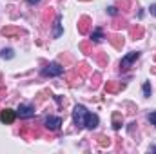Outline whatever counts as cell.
Masks as SVG:
<instances>
[{
  "label": "cell",
  "mask_w": 156,
  "mask_h": 154,
  "mask_svg": "<svg viewBox=\"0 0 156 154\" xmlns=\"http://www.w3.org/2000/svg\"><path fill=\"white\" fill-rule=\"evenodd\" d=\"M80 49H82L83 53H87V54H93V51H91V45H89L87 42H83V44L80 45Z\"/></svg>",
  "instance_id": "21"
},
{
  "label": "cell",
  "mask_w": 156,
  "mask_h": 154,
  "mask_svg": "<svg viewBox=\"0 0 156 154\" xmlns=\"http://www.w3.org/2000/svg\"><path fill=\"white\" fill-rule=\"evenodd\" d=\"M116 7L123 9V11H129V7H131V2H129V0H116Z\"/></svg>",
  "instance_id": "16"
},
{
  "label": "cell",
  "mask_w": 156,
  "mask_h": 154,
  "mask_svg": "<svg viewBox=\"0 0 156 154\" xmlns=\"http://www.w3.org/2000/svg\"><path fill=\"white\" fill-rule=\"evenodd\" d=\"M142 37H144V27L142 26H133L131 27V38L138 40V38H142Z\"/></svg>",
  "instance_id": "11"
},
{
  "label": "cell",
  "mask_w": 156,
  "mask_h": 154,
  "mask_svg": "<svg viewBox=\"0 0 156 154\" xmlns=\"http://www.w3.org/2000/svg\"><path fill=\"white\" fill-rule=\"evenodd\" d=\"M89 29H91V18L89 16H82L78 20V33L80 35H87Z\"/></svg>",
  "instance_id": "5"
},
{
  "label": "cell",
  "mask_w": 156,
  "mask_h": 154,
  "mask_svg": "<svg viewBox=\"0 0 156 154\" xmlns=\"http://www.w3.org/2000/svg\"><path fill=\"white\" fill-rule=\"evenodd\" d=\"M122 123H123V116H122V113H113V127H115V129H120Z\"/></svg>",
  "instance_id": "12"
},
{
  "label": "cell",
  "mask_w": 156,
  "mask_h": 154,
  "mask_svg": "<svg viewBox=\"0 0 156 154\" xmlns=\"http://www.w3.org/2000/svg\"><path fill=\"white\" fill-rule=\"evenodd\" d=\"M16 113L20 118H31V116H35V107L33 105H20Z\"/></svg>",
  "instance_id": "7"
},
{
  "label": "cell",
  "mask_w": 156,
  "mask_h": 154,
  "mask_svg": "<svg viewBox=\"0 0 156 154\" xmlns=\"http://www.w3.org/2000/svg\"><path fill=\"white\" fill-rule=\"evenodd\" d=\"M149 121H151L153 125H156V113H151V114H149Z\"/></svg>",
  "instance_id": "24"
},
{
  "label": "cell",
  "mask_w": 156,
  "mask_h": 154,
  "mask_svg": "<svg viewBox=\"0 0 156 154\" xmlns=\"http://www.w3.org/2000/svg\"><path fill=\"white\" fill-rule=\"evenodd\" d=\"M27 2H29V4H38L40 0H27Z\"/></svg>",
  "instance_id": "28"
},
{
  "label": "cell",
  "mask_w": 156,
  "mask_h": 154,
  "mask_svg": "<svg viewBox=\"0 0 156 154\" xmlns=\"http://www.w3.org/2000/svg\"><path fill=\"white\" fill-rule=\"evenodd\" d=\"M15 118H16V113H15L13 109H4V111H0V121H2V123H13Z\"/></svg>",
  "instance_id": "6"
},
{
  "label": "cell",
  "mask_w": 156,
  "mask_h": 154,
  "mask_svg": "<svg viewBox=\"0 0 156 154\" xmlns=\"http://www.w3.org/2000/svg\"><path fill=\"white\" fill-rule=\"evenodd\" d=\"M13 49H2V58H13Z\"/></svg>",
  "instance_id": "22"
},
{
  "label": "cell",
  "mask_w": 156,
  "mask_h": 154,
  "mask_svg": "<svg viewBox=\"0 0 156 154\" xmlns=\"http://www.w3.org/2000/svg\"><path fill=\"white\" fill-rule=\"evenodd\" d=\"M151 91H153V89H151V83L145 82V83H144V96L149 98V96H151Z\"/></svg>",
  "instance_id": "19"
},
{
  "label": "cell",
  "mask_w": 156,
  "mask_h": 154,
  "mask_svg": "<svg viewBox=\"0 0 156 154\" xmlns=\"http://www.w3.org/2000/svg\"><path fill=\"white\" fill-rule=\"evenodd\" d=\"M107 13H109L111 16H115V15L118 13V7H116V5H113V7H107Z\"/></svg>",
  "instance_id": "23"
},
{
  "label": "cell",
  "mask_w": 156,
  "mask_h": 154,
  "mask_svg": "<svg viewBox=\"0 0 156 154\" xmlns=\"http://www.w3.org/2000/svg\"><path fill=\"white\" fill-rule=\"evenodd\" d=\"M62 35V18L60 16H56V20H55V33H53V37L55 38H58Z\"/></svg>",
  "instance_id": "13"
},
{
  "label": "cell",
  "mask_w": 156,
  "mask_h": 154,
  "mask_svg": "<svg viewBox=\"0 0 156 154\" xmlns=\"http://www.w3.org/2000/svg\"><path fill=\"white\" fill-rule=\"evenodd\" d=\"M109 40H111V44H113L116 49H122V45H123V38H122L120 35H113Z\"/></svg>",
  "instance_id": "14"
},
{
  "label": "cell",
  "mask_w": 156,
  "mask_h": 154,
  "mask_svg": "<svg viewBox=\"0 0 156 154\" xmlns=\"http://www.w3.org/2000/svg\"><path fill=\"white\" fill-rule=\"evenodd\" d=\"M102 38H104V33H102V29H96V31L91 35V42H100Z\"/></svg>",
  "instance_id": "18"
},
{
  "label": "cell",
  "mask_w": 156,
  "mask_h": 154,
  "mask_svg": "<svg viewBox=\"0 0 156 154\" xmlns=\"http://www.w3.org/2000/svg\"><path fill=\"white\" fill-rule=\"evenodd\" d=\"M85 127H87V129H94V127H98V116L87 113V116H85Z\"/></svg>",
  "instance_id": "10"
},
{
  "label": "cell",
  "mask_w": 156,
  "mask_h": 154,
  "mask_svg": "<svg viewBox=\"0 0 156 154\" xmlns=\"http://www.w3.org/2000/svg\"><path fill=\"white\" fill-rule=\"evenodd\" d=\"M123 87H125V85L120 83V82H107V83H105V91H107V93H120Z\"/></svg>",
  "instance_id": "9"
},
{
  "label": "cell",
  "mask_w": 156,
  "mask_h": 154,
  "mask_svg": "<svg viewBox=\"0 0 156 154\" xmlns=\"http://www.w3.org/2000/svg\"><path fill=\"white\" fill-rule=\"evenodd\" d=\"M138 58H140V53H136V51H134V53H129L127 56L122 58V62H120V69H122V71H127V69L131 67V64H133L134 60H138Z\"/></svg>",
  "instance_id": "2"
},
{
  "label": "cell",
  "mask_w": 156,
  "mask_h": 154,
  "mask_svg": "<svg viewBox=\"0 0 156 154\" xmlns=\"http://www.w3.org/2000/svg\"><path fill=\"white\" fill-rule=\"evenodd\" d=\"M96 140H98V143H100L102 147H109V145H111V140H109L107 136H104V134L96 136Z\"/></svg>",
  "instance_id": "15"
},
{
  "label": "cell",
  "mask_w": 156,
  "mask_h": 154,
  "mask_svg": "<svg viewBox=\"0 0 156 154\" xmlns=\"http://www.w3.org/2000/svg\"><path fill=\"white\" fill-rule=\"evenodd\" d=\"M85 116H87V109L83 105H76L73 111V120L76 127H85Z\"/></svg>",
  "instance_id": "1"
},
{
  "label": "cell",
  "mask_w": 156,
  "mask_h": 154,
  "mask_svg": "<svg viewBox=\"0 0 156 154\" xmlns=\"http://www.w3.org/2000/svg\"><path fill=\"white\" fill-rule=\"evenodd\" d=\"M98 80H100V75L96 73V75H94V82H93V87H98Z\"/></svg>",
  "instance_id": "25"
},
{
  "label": "cell",
  "mask_w": 156,
  "mask_h": 154,
  "mask_svg": "<svg viewBox=\"0 0 156 154\" xmlns=\"http://www.w3.org/2000/svg\"><path fill=\"white\" fill-rule=\"evenodd\" d=\"M76 73H80L82 76H87V75H89V65H87V64H80L78 69H76Z\"/></svg>",
  "instance_id": "17"
},
{
  "label": "cell",
  "mask_w": 156,
  "mask_h": 154,
  "mask_svg": "<svg viewBox=\"0 0 156 154\" xmlns=\"http://www.w3.org/2000/svg\"><path fill=\"white\" fill-rule=\"evenodd\" d=\"M82 2H87V0H82Z\"/></svg>",
  "instance_id": "29"
},
{
  "label": "cell",
  "mask_w": 156,
  "mask_h": 154,
  "mask_svg": "<svg viewBox=\"0 0 156 154\" xmlns=\"http://www.w3.org/2000/svg\"><path fill=\"white\" fill-rule=\"evenodd\" d=\"M62 73H64V67H62L60 64H56V62L49 64V65L44 69V76H58V75H62Z\"/></svg>",
  "instance_id": "3"
},
{
  "label": "cell",
  "mask_w": 156,
  "mask_h": 154,
  "mask_svg": "<svg viewBox=\"0 0 156 154\" xmlns=\"http://www.w3.org/2000/svg\"><path fill=\"white\" fill-rule=\"evenodd\" d=\"M60 125H62V118H58V116H47L45 118V127L49 131H58Z\"/></svg>",
  "instance_id": "4"
},
{
  "label": "cell",
  "mask_w": 156,
  "mask_h": 154,
  "mask_svg": "<svg viewBox=\"0 0 156 154\" xmlns=\"http://www.w3.org/2000/svg\"><path fill=\"white\" fill-rule=\"evenodd\" d=\"M125 26V22H115V29H120V27H123Z\"/></svg>",
  "instance_id": "26"
},
{
  "label": "cell",
  "mask_w": 156,
  "mask_h": 154,
  "mask_svg": "<svg viewBox=\"0 0 156 154\" xmlns=\"http://www.w3.org/2000/svg\"><path fill=\"white\" fill-rule=\"evenodd\" d=\"M151 13H153V15H156V4H153V5H151Z\"/></svg>",
  "instance_id": "27"
},
{
  "label": "cell",
  "mask_w": 156,
  "mask_h": 154,
  "mask_svg": "<svg viewBox=\"0 0 156 154\" xmlns=\"http://www.w3.org/2000/svg\"><path fill=\"white\" fill-rule=\"evenodd\" d=\"M22 31H20V27H15V26H5L4 29H2V35L4 37H18Z\"/></svg>",
  "instance_id": "8"
},
{
  "label": "cell",
  "mask_w": 156,
  "mask_h": 154,
  "mask_svg": "<svg viewBox=\"0 0 156 154\" xmlns=\"http://www.w3.org/2000/svg\"><path fill=\"white\" fill-rule=\"evenodd\" d=\"M107 62H109V58H107V54H105V53L98 54V64H100V65H105Z\"/></svg>",
  "instance_id": "20"
}]
</instances>
